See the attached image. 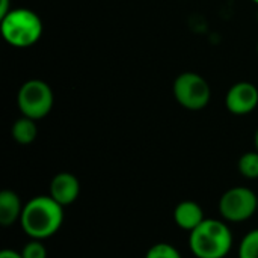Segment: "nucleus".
I'll use <instances>...</instances> for the list:
<instances>
[{
  "mask_svg": "<svg viewBox=\"0 0 258 258\" xmlns=\"http://www.w3.org/2000/svg\"><path fill=\"white\" fill-rule=\"evenodd\" d=\"M20 224L23 231L35 240H45L56 234L63 224V207L50 195H39L24 204Z\"/></svg>",
  "mask_w": 258,
  "mask_h": 258,
  "instance_id": "f257e3e1",
  "label": "nucleus"
},
{
  "mask_svg": "<svg viewBox=\"0 0 258 258\" xmlns=\"http://www.w3.org/2000/svg\"><path fill=\"white\" fill-rule=\"evenodd\" d=\"M189 248L198 258H225L233 248V233L225 222L206 218L190 231Z\"/></svg>",
  "mask_w": 258,
  "mask_h": 258,
  "instance_id": "f03ea898",
  "label": "nucleus"
},
{
  "mask_svg": "<svg viewBox=\"0 0 258 258\" xmlns=\"http://www.w3.org/2000/svg\"><path fill=\"white\" fill-rule=\"evenodd\" d=\"M3 38L14 47H29L42 33L39 17L29 9H12L2 17Z\"/></svg>",
  "mask_w": 258,
  "mask_h": 258,
  "instance_id": "7ed1b4c3",
  "label": "nucleus"
},
{
  "mask_svg": "<svg viewBox=\"0 0 258 258\" xmlns=\"http://www.w3.org/2000/svg\"><path fill=\"white\" fill-rule=\"evenodd\" d=\"M53 106L51 88L42 80H29L18 91V107L21 113L32 119L44 118Z\"/></svg>",
  "mask_w": 258,
  "mask_h": 258,
  "instance_id": "20e7f679",
  "label": "nucleus"
},
{
  "mask_svg": "<svg viewBox=\"0 0 258 258\" xmlns=\"http://www.w3.org/2000/svg\"><path fill=\"white\" fill-rule=\"evenodd\" d=\"M257 194L248 187H231L219 200V212L228 222H242L257 213Z\"/></svg>",
  "mask_w": 258,
  "mask_h": 258,
  "instance_id": "39448f33",
  "label": "nucleus"
},
{
  "mask_svg": "<svg viewBox=\"0 0 258 258\" xmlns=\"http://www.w3.org/2000/svg\"><path fill=\"white\" fill-rule=\"evenodd\" d=\"M174 95L183 107L200 110L210 100V86L197 73H184L174 83Z\"/></svg>",
  "mask_w": 258,
  "mask_h": 258,
  "instance_id": "423d86ee",
  "label": "nucleus"
},
{
  "mask_svg": "<svg viewBox=\"0 0 258 258\" xmlns=\"http://www.w3.org/2000/svg\"><path fill=\"white\" fill-rule=\"evenodd\" d=\"M227 109L234 115H246L258 104V89L249 82L236 83L225 97Z\"/></svg>",
  "mask_w": 258,
  "mask_h": 258,
  "instance_id": "0eeeda50",
  "label": "nucleus"
},
{
  "mask_svg": "<svg viewBox=\"0 0 258 258\" xmlns=\"http://www.w3.org/2000/svg\"><path fill=\"white\" fill-rule=\"evenodd\" d=\"M80 194V183L71 172H59L50 183V197L62 207L73 204Z\"/></svg>",
  "mask_w": 258,
  "mask_h": 258,
  "instance_id": "6e6552de",
  "label": "nucleus"
},
{
  "mask_svg": "<svg viewBox=\"0 0 258 258\" xmlns=\"http://www.w3.org/2000/svg\"><path fill=\"white\" fill-rule=\"evenodd\" d=\"M206 216L201 206L195 201H181L174 210V221L177 227L184 231H194L204 222Z\"/></svg>",
  "mask_w": 258,
  "mask_h": 258,
  "instance_id": "1a4fd4ad",
  "label": "nucleus"
},
{
  "mask_svg": "<svg viewBox=\"0 0 258 258\" xmlns=\"http://www.w3.org/2000/svg\"><path fill=\"white\" fill-rule=\"evenodd\" d=\"M24 206L21 204L20 197L14 190L0 192V224L2 227H11L20 221Z\"/></svg>",
  "mask_w": 258,
  "mask_h": 258,
  "instance_id": "9d476101",
  "label": "nucleus"
},
{
  "mask_svg": "<svg viewBox=\"0 0 258 258\" xmlns=\"http://www.w3.org/2000/svg\"><path fill=\"white\" fill-rule=\"evenodd\" d=\"M38 127L35 124V119L23 116L17 119L12 125V136L14 139L21 145H29L36 139Z\"/></svg>",
  "mask_w": 258,
  "mask_h": 258,
  "instance_id": "9b49d317",
  "label": "nucleus"
},
{
  "mask_svg": "<svg viewBox=\"0 0 258 258\" xmlns=\"http://www.w3.org/2000/svg\"><path fill=\"white\" fill-rule=\"evenodd\" d=\"M239 172L249 178V180H255L258 178V151H249L245 153L240 159H239Z\"/></svg>",
  "mask_w": 258,
  "mask_h": 258,
  "instance_id": "f8f14e48",
  "label": "nucleus"
},
{
  "mask_svg": "<svg viewBox=\"0 0 258 258\" xmlns=\"http://www.w3.org/2000/svg\"><path fill=\"white\" fill-rule=\"evenodd\" d=\"M239 258H258V228L249 231L240 242Z\"/></svg>",
  "mask_w": 258,
  "mask_h": 258,
  "instance_id": "ddd939ff",
  "label": "nucleus"
},
{
  "mask_svg": "<svg viewBox=\"0 0 258 258\" xmlns=\"http://www.w3.org/2000/svg\"><path fill=\"white\" fill-rule=\"evenodd\" d=\"M145 258H183L181 254L178 252V249L169 243H156L153 245L147 254H145Z\"/></svg>",
  "mask_w": 258,
  "mask_h": 258,
  "instance_id": "4468645a",
  "label": "nucleus"
},
{
  "mask_svg": "<svg viewBox=\"0 0 258 258\" xmlns=\"http://www.w3.org/2000/svg\"><path fill=\"white\" fill-rule=\"evenodd\" d=\"M23 258H47V249L42 243V240H35L32 239L27 242L23 249L20 251Z\"/></svg>",
  "mask_w": 258,
  "mask_h": 258,
  "instance_id": "2eb2a0df",
  "label": "nucleus"
},
{
  "mask_svg": "<svg viewBox=\"0 0 258 258\" xmlns=\"http://www.w3.org/2000/svg\"><path fill=\"white\" fill-rule=\"evenodd\" d=\"M0 258H23V257H21V252L12 251V249H3V251L0 252Z\"/></svg>",
  "mask_w": 258,
  "mask_h": 258,
  "instance_id": "dca6fc26",
  "label": "nucleus"
},
{
  "mask_svg": "<svg viewBox=\"0 0 258 258\" xmlns=\"http://www.w3.org/2000/svg\"><path fill=\"white\" fill-rule=\"evenodd\" d=\"M8 0H2V8H0V17H5L8 14Z\"/></svg>",
  "mask_w": 258,
  "mask_h": 258,
  "instance_id": "f3484780",
  "label": "nucleus"
},
{
  "mask_svg": "<svg viewBox=\"0 0 258 258\" xmlns=\"http://www.w3.org/2000/svg\"><path fill=\"white\" fill-rule=\"evenodd\" d=\"M255 147H257V151H258V130H257V133H255Z\"/></svg>",
  "mask_w": 258,
  "mask_h": 258,
  "instance_id": "a211bd4d",
  "label": "nucleus"
},
{
  "mask_svg": "<svg viewBox=\"0 0 258 258\" xmlns=\"http://www.w3.org/2000/svg\"><path fill=\"white\" fill-rule=\"evenodd\" d=\"M254 2H255V3H258V0H254Z\"/></svg>",
  "mask_w": 258,
  "mask_h": 258,
  "instance_id": "6ab92c4d",
  "label": "nucleus"
},
{
  "mask_svg": "<svg viewBox=\"0 0 258 258\" xmlns=\"http://www.w3.org/2000/svg\"><path fill=\"white\" fill-rule=\"evenodd\" d=\"M257 213H258V206H257Z\"/></svg>",
  "mask_w": 258,
  "mask_h": 258,
  "instance_id": "aec40b11",
  "label": "nucleus"
}]
</instances>
